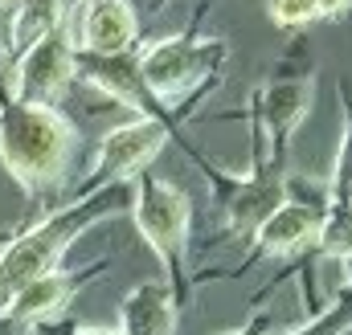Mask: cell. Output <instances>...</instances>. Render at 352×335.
Instances as JSON below:
<instances>
[{
    "label": "cell",
    "mask_w": 352,
    "mask_h": 335,
    "mask_svg": "<svg viewBox=\"0 0 352 335\" xmlns=\"http://www.w3.org/2000/svg\"><path fill=\"white\" fill-rule=\"evenodd\" d=\"M70 148H74V127L54 106L16 102L0 119V160L25 188L54 184L66 172Z\"/></svg>",
    "instance_id": "cell-1"
},
{
    "label": "cell",
    "mask_w": 352,
    "mask_h": 335,
    "mask_svg": "<svg viewBox=\"0 0 352 335\" xmlns=\"http://www.w3.org/2000/svg\"><path fill=\"white\" fill-rule=\"evenodd\" d=\"M226 58V41H192L188 33L152 41L140 54V78L156 102H173Z\"/></svg>",
    "instance_id": "cell-2"
},
{
    "label": "cell",
    "mask_w": 352,
    "mask_h": 335,
    "mask_svg": "<svg viewBox=\"0 0 352 335\" xmlns=\"http://www.w3.org/2000/svg\"><path fill=\"white\" fill-rule=\"evenodd\" d=\"M135 225L144 233V242L160 253V262L176 270L184 238H188V196L160 180V176H140L135 184Z\"/></svg>",
    "instance_id": "cell-3"
},
{
    "label": "cell",
    "mask_w": 352,
    "mask_h": 335,
    "mask_svg": "<svg viewBox=\"0 0 352 335\" xmlns=\"http://www.w3.org/2000/svg\"><path fill=\"white\" fill-rule=\"evenodd\" d=\"M90 209V205H87ZM87 209H78V213H66V217H54L50 225H41V229H33L29 238H21L12 250L0 257V294H16L25 282H33V278H41V274H50L54 270V262H58V253L66 250V242L87 225Z\"/></svg>",
    "instance_id": "cell-4"
},
{
    "label": "cell",
    "mask_w": 352,
    "mask_h": 335,
    "mask_svg": "<svg viewBox=\"0 0 352 335\" xmlns=\"http://www.w3.org/2000/svg\"><path fill=\"white\" fill-rule=\"evenodd\" d=\"M74 78V45H70V33L66 25H58L54 33H45L41 41H33L21 58V70H16V94L21 102H41L50 106Z\"/></svg>",
    "instance_id": "cell-5"
},
{
    "label": "cell",
    "mask_w": 352,
    "mask_h": 335,
    "mask_svg": "<svg viewBox=\"0 0 352 335\" xmlns=\"http://www.w3.org/2000/svg\"><path fill=\"white\" fill-rule=\"evenodd\" d=\"M316 98V78H291V82H274L263 86L254 94V111H258V139L270 143V160L283 168L287 160V143L299 131V123L307 119Z\"/></svg>",
    "instance_id": "cell-6"
},
{
    "label": "cell",
    "mask_w": 352,
    "mask_h": 335,
    "mask_svg": "<svg viewBox=\"0 0 352 335\" xmlns=\"http://www.w3.org/2000/svg\"><path fill=\"white\" fill-rule=\"evenodd\" d=\"M164 143H168V127L152 115H140V119L102 135L98 156H94V176L98 180H127L131 172L152 164V156Z\"/></svg>",
    "instance_id": "cell-7"
},
{
    "label": "cell",
    "mask_w": 352,
    "mask_h": 335,
    "mask_svg": "<svg viewBox=\"0 0 352 335\" xmlns=\"http://www.w3.org/2000/svg\"><path fill=\"white\" fill-rule=\"evenodd\" d=\"M74 70H82L107 98H115L131 111H152V94L140 78V54H131V49H123V54L74 49Z\"/></svg>",
    "instance_id": "cell-8"
},
{
    "label": "cell",
    "mask_w": 352,
    "mask_h": 335,
    "mask_svg": "<svg viewBox=\"0 0 352 335\" xmlns=\"http://www.w3.org/2000/svg\"><path fill=\"white\" fill-rule=\"evenodd\" d=\"M283 180H287L283 168L270 164L266 156H258L254 172L230 188V205H226V209H230V225H234L238 233H254L266 217L287 200V184H283Z\"/></svg>",
    "instance_id": "cell-9"
},
{
    "label": "cell",
    "mask_w": 352,
    "mask_h": 335,
    "mask_svg": "<svg viewBox=\"0 0 352 335\" xmlns=\"http://www.w3.org/2000/svg\"><path fill=\"white\" fill-rule=\"evenodd\" d=\"M324 213H328V205H307V200H291L287 196L263 225L254 229V242L270 257L299 253V250H307V246H316L320 225H324Z\"/></svg>",
    "instance_id": "cell-10"
},
{
    "label": "cell",
    "mask_w": 352,
    "mask_h": 335,
    "mask_svg": "<svg viewBox=\"0 0 352 335\" xmlns=\"http://www.w3.org/2000/svg\"><path fill=\"white\" fill-rule=\"evenodd\" d=\"M140 33L135 8L127 0H90L82 12V49L87 54H123Z\"/></svg>",
    "instance_id": "cell-11"
},
{
    "label": "cell",
    "mask_w": 352,
    "mask_h": 335,
    "mask_svg": "<svg viewBox=\"0 0 352 335\" xmlns=\"http://www.w3.org/2000/svg\"><path fill=\"white\" fill-rule=\"evenodd\" d=\"M123 335H176V299L164 282H144L127 294Z\"/></svg>",
    "instance_id": "cell-12"
},
{
    "label": "cell",
    "mask_w": 352,
    "mask_h": 335,
    "mask_svg": "<svg viewBox=\"0 0 352 335\" xmlns=\"http://www.w3.org/2000/svg\"><path fill=\"white\" fill-rule=\"evenodd\" d=\"M66 294H70V278L50 270V274L25 282V286L12 294L8 319H12V323H29V319H37V315H50V311H58V307L66 303Z\"/></svg>",
    "instance_id": "cell-13"
},
{
    "label": "cell",
    "mask_w": 352,
    "mask_h": 335,
    "mask_svg": "<svg viewBox=\"0 0 352 335\" xmlns=\"http://www.w3.org/2000/svg\"><path fill=\"white\" fill-rule=\"evenodd\" d=\"M62 16H66V0H21V8L12 12V29H8V49H29L33 41L54 33Z\"/></svg>",
    "instance_id": "cell-14"
},
{
    "label": "cell",
    "mask_w": 352,
    "mask_h": 335,
    "mask_svg": "<svg viewBox=\"0 0 352 335\" xmlns=\"http://www.w3.org/2000/svg\"><path fill=\"white\" fill-rule=\"evenodd\" d=\"M344 139H340V156H336V172L328 180V192L336 205H352V86L344 82Z\"/></svg>",
    "instance_id": "cell-15"
},
{
    "label": "cell",
    "mask_w": 352,
    "mask_h": 335,
    "mask_svg": "<svg viewBox=\"0 0 352 335\" xmlns=\"http://www.w3.org/2000/svg\"><path fill=\"white\" fill-rule=\"evenodd\" d=\"M344 332H352V286H344L332 299L328 311H320L307 327H299V332H291V335H344Z\"/></svg>",
    "instance_id": "cell-16"
},
{
    "label": "cell",
    "mask_w": 352,
    "mask_h": 335,
    "mask_svg": "<svg viewBox=\"0 0 352 335\" xmlns=\"http://www.w3.org/2000/svg\"><path fill=\"white\" fill-rule=\"evenodd\" d=\"M266 8H270V21L283 25V29H299V25L320 21V4L316 0H266Z\"/></svg>",
    "instance_id": "cell-17"
},
{
    "label": "cell",
    "mask_w": 352,
    "mask_h": 335,
    "mask_svg": "<svg viewBox=\"0 0 352 335\" xmlns=\"http://www.w3.org/2000/svg\"><path fill=\"white\" fill-rule=\"evenodd\" d=\"M316 4H320V16H340L352 0H316Z\"/></svg>",
    "instance_id": "cell-18"
},
{
    "label": "cell",
    "mask_w": 352,
    "mask_h": 335,
    "mask_svg": "<svg viewBox=\"0 0 352 335\" xmlns=\"http://www.w3.org/2000/svg\"><path fill=\"white\" fill-rule=\"evenodd\" d=\"M340 266H344V278H349V286H352V253H344V257H340Z\"/></svg>",
    "instance_id": "cell-19"
},
{
    "label": "cell",
    "mask_w": 352,
    "mask_h": 335,
    "mask_svg": "<svg viewBox=\"0 0 352 335\" xmlns=\"http://www.w3.org/2000/svg\"><path fill=\"white\" fill-rule=\"evenodd\" d=\"M74 335H111V332H102V327H82V332H74Z\"/></svg>",
    "instance_id": "cell-20"
},
{
    "label": "cell",
    "mask_w": 352,
    "mask_h": 335,
    "mask_svg": "<svg viewBox=\"0 0 352 335\" xmlns=\"http://www.w3.org/2000/svg\"><path fill=\"white\" fill-rule=\"evenodd\" d=\"M226 335H258V332H254V327H250V332H226Z\"/></svg>",
    "instance_id": "cell-21"
},
{
    "label": "cell",
    "mask_w": 352,
    "mask_h": 335,
    "mask_svg": "<svg viewBox=\"0 0 352 335\" xmlns=\"http://www.w3.org/2000/svg\"><path fill=\"white\" fill-rule=\"evenodd\" d=\"M0 4H12V0H0Z\"/></svg>",
    "instance_id": "cell-22"
}]
</instances>
